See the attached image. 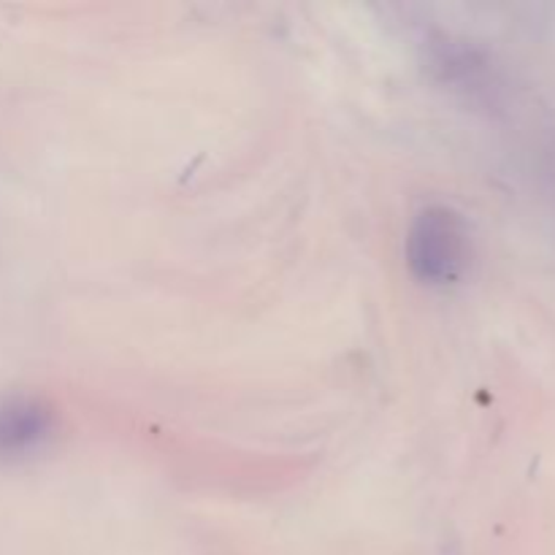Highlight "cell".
Segmentation results:
<instances>
[{"mask_svg": "<svg viewBox=\"0 0 555 555\" xmlns=\"http://www.w3.org/2000/svg\"><path fill=\"white\" fill-rule=\"evenodd\" d=\"M469 260V231L450 206H426L417 211L406 233V263L428 285H450Z\"/></svg>", "mask_w": 555, "mask_h": 555, "instance_id": "cell-1", "label": "cell"}, {"mask_svg": "<svg viewBox=\"0 0 555 555\" xmlns=\"http://www.w3.org/2000/svg\"><path fill=\"white\" fill-rule=\"evenodd\" d=\"M49 406L33 399H0V455H22L52 434Z\"/></svg>", "mask_w": 555, "mask_h": 555, "instance_id": "cell-2", "label": "cell"}]
</instances>
